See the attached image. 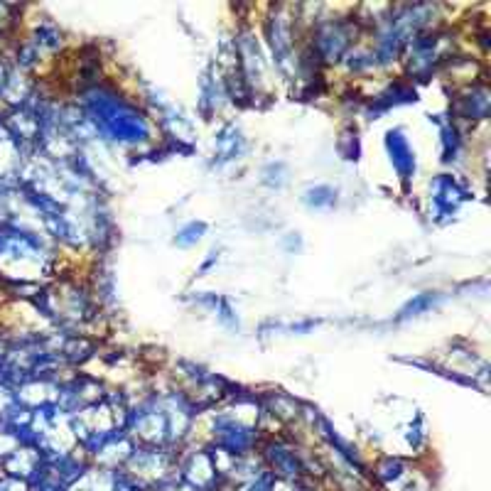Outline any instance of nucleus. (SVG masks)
I'll list each match as a JSON object with an SVG mask.
<instances>
[{"mask_svg":"<svg viewBox=\"0 0 491 491\" xmlns=\"http://www.w3.org/2000/svg\"><path fill=\"white\" fill-rule=\"evenodd\" d=\"M89 116L101 131L109 136V140H116L121 145H136V143H145L150 136V123L145 116L138 114L136 106H131L121 96L99 94L94 92L92 101H89Z\"/></svg>","mask_w":491,"mask_h":491,"instance_id":"f257e3e1","label":"nucleus"},{"mask_svg":"<svg viewBox=\"0 0 491 491\" xmlns=\"http://www.w3.org/2000/svg\"><path fill=\"white\" fill-rule=\"evenodd\" d=\"M386 150L391 155V162L400 175V180L408 182L415 175V150L410 148L408 138H405V133L400 128H391L386 133Z\"/></svg>","mask_w":491,"mask_h":491,"instance_id":"f03ea898","label":"nucleus"},{"mask_svg":"<svg viewBox=\"0 0 491 491\" xmlns=\"http://www.w3.org/2000/svg\"><path fill=\"white\" fill-rule=\"evenodd\" d=\"M489 111V99H487V89L479 87H469L467 96L462 99V118L467 121H484Z\"/></svg>","mask_w":491,"mask_h":491,"instance_id":"7ed1b4c3","label":"nucleus"},{"mask_svg":"<svg viewBox=\"0 0 491 491\" xmlns=\"http://www.w3.org/2000/svg\"><path fill=\"white\" fill-rule=\"evenodd\" d=\"M305 204L312 206V209H332L337 204V192L332 187H312V189L305 192Z\"/></svg>","mask_w":491,"mask_h":491,"instance_id":"20e7f679","label":"nucleus"},{"mask_svg":"<svg viewBox=\"0 0 491 491\" xmlns=\"http://www.w3.org/2000/svg\"><path fill=\"white\" fill-rule=\"evenodd\" d=\"M435 302H437V295H435V292H423V295L413 297V300H410L408 305L400 309V319H405V317H418L420 312H425V309L435 307Z\"/></svg>","mask_w":491,"mask_h":491,"instance_id":"39448f33","label":"nucleus"},{"mask_svg":"<svg viewBox=\"0 0 491 491\" xmlns=\"http://www.w3.org/2000/svg\"><path fill=\"white\" fill-rule=\"evenodd\" d=\"M206 233V224L204 221H189L187 226H182L177 231V238H175V243L180 246H194L202 241V236Z\"/></svg>","mask_w":491,"mask_h":491,"instance_id":"423d86ee","label":"nucleus"}]
</instances>
